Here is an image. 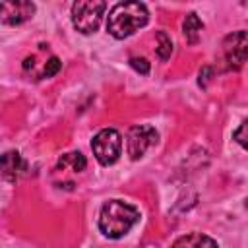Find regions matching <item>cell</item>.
Returning <instances> with one entry per match:
<instances>
[{
  "label": "cell",
  "mask_w": 248,
  "mask_h": 248,
  "mask_svg": "<svg viewBox=\"0 0 248 248\" xmlns=\"http://www.w3.org/2000/svg\"><path fill=\"white\" fill-rule=\"evenodd\" d=\"M140 221V211L124 200H108L99 211V231L107 238H122Z\"/></svg>",
  "instance_id": "obj_1"
},
{
  "label": "cell",
  "mask_w": 248,
  "mask_h": 248,
  "mask_svg": "<svg viewBox=\"0 0 248 248\" xmlns=\"http://www.w3.org/2000/svg\"><path fill=\"white\" fill-rule=\"evenodd\" d=\"M149 21V12L141 2H118L112 6L107 17V31L114 39H126L138 29L145 27Z\"/></svg>",
  "instance_id": "obj_2"
},
{
  "label": "cell",
  "mask_w": 248,
  "mask_h": 248,
  "mask_svg": "<svg viewBox=\"0 0 248 248\" xmlns=\"http://www.w3.org/2000/svg\"><path fill=\"white\" fill-rule=\"evenodd\" d=\"M105 10H107V4L101 0L74 2L72 4V23H74L76 31H79L81 35L95 33L103 21Z\"/></svg>",
  "instance_id": "obj_3"
},
{
  "label": "cell",
  "mask_w": 248,
  "mask_h": 248,
  "mask_svg": "<svg viewBox=\"0 0 248 248\" xmlns=\"http://www.w3.org/2000/svg\"><path fill=\"white\" fill-rule=\"evenodd\" d=\"M91 149L95 159L103 167H110L120 159L122 153V138L114 128H103L93 136Z\"/></svg>",
  "instance_id": "obj_4"
},
{
  "label": "cell",
  "mask_w": 248,
  "mask_h": 248,
  "mask_svg": "<svg viewBox=\"0 0 248 248\" xmlns=\"http://www.w3.org/2000/svg\"><path fill=\"white\" fill-rule=\"evenodd\" d=\"M157 130L149 124H138V126H132L128 130V136H126V149H128V155L132 161H138L145 155V151L157 143Z\"/></svg>",
  "instance_id": "obj_5"
},
{
  "label": "cell",
  "mask_w": 248,
  "mask_h": 248,
  "mask_svg": "<svg viewBox=\"0 0 248 248\" xmlns=\"http://www.w3.org/2000/svg\"><path fill=\"white\" fill-rule=\"evenodd\" d=\"M223 54L229 68L238 70L248 58V31H234L223 41Z\"/></svg>",
  "instance_id": "obj_6"
},
{
  "label": "cell",
  "mask_w": 248,
  "mask_h": 248,
  "mask_svg": "<svg viewBox=\"0 0 248 248\" xmlns=\"http://www.w3.org/2000/svg\"><path fill=\"white\" fill-rule=\"evenodd\" d=\"M0 14H2V23L6 25H19L27 19L33 17L35 14V4L33 2H4L2 8H0Z\"/></svg>",
  "instance_id": "obj_7"
},
{
  "label": "cell",
  "mask_w": 248,
  "mask_h": 248,
  "mask_svg": "<svg viewBox=\"0 0 248 248\" xmlns=\"http://www.w3.org/2000/svg\"><path fill=\"white\" fill-rule=\"evenodd\" d=\"M23 170H25V161L17 151H6L2 155V174L8 182H16Z\"/></svg>",
  "instance_id": "obj_8"
},
{
  "label": "cell",
  "mask_w": 248,
  "mask_h": 248,
  "mask_svg": "<svg viewBox=\"0 0 248 248\" xmlns=\"http://www.w3.org/2000/svg\"><path fill=\"white\" fill-rule=\"evenodd\" d=\"M170 248H219V244L203 232H190L178 236Z\"/></svg>",
  "instance_id": "obj_9"
},
{
  "label": "cell",
  "mask_w": 248,
  "mask_h": 248,
  "mask_svg": "<svg viewBox=\"0 0 248 248\" xmlns=\"http://www.w3.org/2000/svg\"><path fill=\"white\" fill-rule=\"evenodd\" d=\"M202 29H203V21L198 17V14H194V12L186 14V17L182 21V33H184V37L190 45H196L200 41Z\"/></svg>",
  "instance_id": "obj_10"
},
{
  "label": "cell",
  "mask_w": 248,
  "mask_h": 248,
  "mask_svg": "<svg viewBox=\"0 0 248 248\" xmlns=\"http://www.w3.org/2000/svg\"><path fill=\"white\" fill-rule=\"evenodd\" d=\"M68 167H72V170H74V172H81V170H85V167H87V159H85L79 151L64 153V155L58 159L56 170H66Z\"/></svg>",
  "instance_id": "obj_11"
},
{
  "label": "cell",
  "mask_w": 248,
  "mask_h": 248,
  "mask_svg": "<svg viewBox=\"0 0 248 248\" xmlns=\"http://www.w3.org/2000/svg\"><path fill=\"white\" fill-rule=\"evenodd\" d=\"M155 52L161 60H169L170 54H172V41L170 37L165 33V31H159L157 33V46H155Z\"/></svg>",
  "instance_id": "obj_12"
},
{
  "label": "cell",
  "mask_w": 248,
  "mask_h": 248,
  "mask_svg": "<svg viewBox=\"0 0 248 248\" xmlns=\"http://www.w3.org/2000/svg\"><path fill=\"white\" fill-rule=\"evenodd\" d=\"M232 140H234L240 147L248 149V120H244V122L232 132Z\"/></svg>",
  "instance_id": "obj_13"
},
{
  "label": "cell",
  "mask_w": 248,
  "mask_h": 248,
  "mask_svg": "<svg viewBox=\"0 0 248 248\" xmlns=\"http://www.w3.org/2000/svg\"><path fill=\"white\" fill-rule=\"evenodd\" d=\"M60 68H62V62H60V58H56V56H50V58L46 60V64H45V70H43V78H52V76H56Z\"/></svg>",
  "instance_id": "obj_14"
},
{
  "label": "cell",
  "mask_w": 248,
  "mask_h": 248,
  "mask_svg": "<svg viewBox=\"0 0 248 248\" xmlns=\"http://www.w3.org/2000/svg\"><path fill=\"white\" fill-rule=\"evenodd\" d=\"M130 66L136 70V72H140V74H149V62L145 60V58H140V56H134V58H130Z\"/></svg>",
  "instance_id": "obj_15"
},
{
  "label": "cell",
  "mask_w": 248,
  "mask_h": 248,
  "mask_svg": "<svg viewBox=\"0 0 248 248\" xmlns=\"http://www.w3.org/2000/svg\"><path fill=\"white\" fill-rule=\"evenodd\" d=\"M209 72H211V68H209V66H205V68L200 72V85H202V87H205V81L209 79V78H207V74H209Z\"/></svg>",
  "instance_id": "obj_16"
},
{
  "label": "cell",
  "mask_w": 248,
  "mask_h": 248,
  "mask_svg": "<svg viewBox=\"0 0 248 248\" xmlns=\"http://www.w3.org/2000/svg\"><path fill=\"white\" fill-rule=\"evenodd\" d=\"M244 205H246V207H248V198H246V203H244Z\"/></svg>",
  "instance_id": "obj_17"
}]
</instances>
